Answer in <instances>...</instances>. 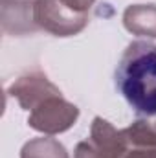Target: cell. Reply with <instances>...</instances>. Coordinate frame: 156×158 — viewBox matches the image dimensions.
Returning a JSON list of instances; mask_svg holds the SVG:
<instances>
[{
    "label": "cell",
    "mask_w": 156,
    "mask_h": 158,
    "mask_svg": "<svg viewBox=\"0 0 156 158\" xmlns=\"http://www.w3.org/2000/svg\"><path fill=\"white\" fill-rule=\"evenodd\" d=\"M79 118V109L66 101L59 92L50 94L30 110L28 125L44 134H59L68 131Z\"/></svg>",
    "instance_id": "obj_2"
},
{
    "label": "cell",
    "mask_w": 156,
    "mask_h": 158,
    "mask_svg": "<svg viewBox=\"0 0 156 158\" xmlns=\"http://www.w3.org/2000/svg\"><path fill=\"white\" fill-rule=\"evenodd\" d=\"M33 4L31 0H13V6L7 0H2V28L11 35H26L37 30L33 20Z\"/></svg>",
    "instance_id": "obj_6"
},
{
    "label": "cell",
    "mask_w": 156,
    "mask_h": 158,
    "mask_svg": "<svg viewBox=\"0 0 156 158\" xmlns=\"http://www.w3.org/2000/svg\"><path fill=\"white\" fill-rule=\"evenodd\" d=\"M116 86L127 103L143 116L156 114V44L134 40L116 70Z\"/></svg>",
    "instance_id": "obj_1"
},
{
    "label": "cell",
    "mask_w": 156,
    "mask_h": 158,
    "mask_svg": "<svg viewBox=\"0 0 156 158\" xmlns=\"http://www.w3.org/2000/svg\"><path fill=\"white\" fill-rule=\"evenodd\" d=\"M33 20L37 28L57 37H68L79 33L88 24V13H76L68 9L61 0H35Z\"/></svg>",
    "instance_id": "obj_3"
},
{
    "label": "cell",
    "mask_w": 156,
    "mask_h": 158,
    "mask_svg": "<svg viewBox=\"0 0 156 158\" xmlns=\"http://www.w3.org/2000/svg\"><path fill=\"white\" fill-rule=\"evenodd\" d=\"M61 2L76 13H88V9L94 4V0H61Z\"/></svg>",
    "instance_id": "obj_10"
},
{
    "label": "cell",
    "mask_w": 156,
    "mask_h": 158,
    "mask_svg": "<svg viewBox=\"0 0 156 158\" xmlns=\"http://www.w3.org/2000/svg\"><path fill=\"white\" fill-rule=\"evenodd\" d=\"M20 158H70L66 149L63 147V143H59L55 138L50 136H42V138H35L31 142H28L22 151H20Z\"/></svg>",
    "instance_id": "obj_8"
},
{
    "label": "cell",
    "mask_w": 156,
    "mask_h": 158,
    "mask_svg": "<svg viewBox=\"0 0 156 158\" xmlns=\"http://www.w3.org/2000/svg\"><path fill=\"white\" fill-rule=\"evenodd\" d=\"M125 28L140 37H156V6L138 4L129 6L123 13Z\"/></svg>",
    "instance_id": "obj_7"
},
{
    "label": "cell",
    "mask_w": 156,
    "mask_h": 158,
    "mask_svg": "<svg viewBox=\"0 0 156 158\" xmlns=\"http://www.w3.org/2000/svg\"><path fill=\"white\" fill-rule=\"evenodd\" d=\"M74 158H114V156H112L110 153H107V151L96 147L90 140H86V142H81L77 147H76Z\"/></svg>",
    "instance_id": "obj_9"
},
{
    "label": "cell",
    "mask_w": 156,
    "mask_h": 158,
    "mask_svg": "<svg viewBox=\"0 0 156 158\" xmlns=\"http://www.w3.org/2000/svg\"><path fill=\"white\" fill-rule=\"evenodd\" d=\"M117 158H156V119H138L117 131Z\"/></svg>",
    "instance_id": "obj_4"
},
{
    "label": "cell",
    "mask_w": 156,
    "mask_h": 158,
    "mask_svg": "<svg viewBox=\"0 0 156 158\" xmlns=\"http://www.w3.org/2000/svg\"><path fill=\"white\" fill-rule=\"evenodd\" d=\"M55 92H59V88L40 72L26 74L9 86V94L13 98H17L18 105L26 110H31L44 98H48L50 94H55Z\"/></svg>",
    "instance_id": "obj_5"
}]
</instances>
